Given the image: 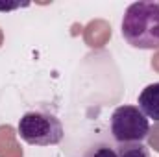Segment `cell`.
I'll list each match as a JSON object with an SVG mask.
<instances>
[{
  "instance_id": "1",
  "label": "cell",
  "mask_w": 159,
  "mask_h": 157,
  "mask_svg": "<svg viewBox=\"0 0 159 157\" xmlns=\"http://www.w3.org/2000/svg\"><path fill=\"white\" fill-rule=\"evenodd\" d=\"M122 37L141 50L159 48V2H133L122 17Z\"/></svg>"
},
{
  "instance_id": "2",
  "label": "cell",
  "mask_w": 159,
  "mask_h": 157,
  "mask_svg": "<svg viewBox=\"0 0 159 157\" xmlns=\"http://www.w3.org/2000/svg\"><path fill=\"white\" fill-rule=\"evenodd\" d=\"M19 135L24 142L34 146H54L63 141L61 120L46 111H28L19 120Z\"/></svg>"
},
{
  "instance_id": "3",
  "label": "cell",
  "mask_w": 159,
  "mask_h": 157,
  "mask_svg": "<svg viewBox=\"0 0 159 157\" xmlns=\"http://www.w3.org/2000/svg\"><path fill=\"white\" fill-rule=\"evenodd\" d=\"M109 128L119 144L143 142L150 135V122L137 105H119L111 115Z\"/></svg>"
},
{
  "instance_id": "4",
  "label": "cell",
  "mask_w": 159,
  "mask_h": 157,
  "mask_svg": "<svg viewBox=\"0 0 159 157\" xmlns=\"http://www.w3.org/2000/svg\"><path fill=\"white\" fill-rule=\"evenodd\" d=\"M137 107L143 111V115L154 122H159V81L146 85L137 100Z\"/></svg>"
},
{
  "instance_id": "5",
  "label": "cell",
  "mask_w": 159,
  "mask_h": 157,
  "mask_svg": "<svg viewBox=\"0 0 159 157\" xmlns=\"http://www.w3.org/2000/svg\"><path fill=\"white\" fill-rule=\"evenodd\" d=\"M119 157H150V150L143 142H129V144H120L117 150Z\"/></svg>"
},
{
  "instance_id": "6",
  "label": "cell",
  "mask_w": 159,
  "mask_h": 157,
  "mask_svg": "<svg viewBox=\"0 0 159 157\" xmlns=\"http://www.w3.org/2000/svg\"><path fill=\"white\" fill-rule=\"evenodd\" d=\"M83 157H119V155H117V150L111 148L109 144H96V146L89 148Z\"/></svg>"
}]
</instances>
